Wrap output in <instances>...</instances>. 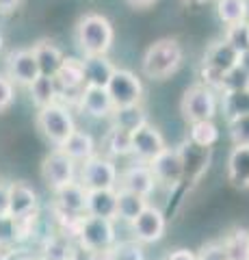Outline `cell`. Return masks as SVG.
Listing matches in <instances>:
<instances>
[{"instance_id":"6da1fadb","label":"cell","mask_w":249,"mask_h":260,"mask_svg":"<svg viewBox=\"0 0 249 260\" xmlns=\"http://www.w3.org/2000/svg\"><path fill=\"white\" fill-rule=\"evenodd\" d=\"M76 42L87 56H102L113 46V26L98 13H89L78 22Z\"/></svg>"},{"instance_id":"7a4b0ae2","label":"cell","mask_w":249,"mask_h":260,"mask_svg":"<svg viewBox=\"0 0 249 260\" xmlns=\"http://www.w3.org/2000/svg\"><path fill=\"white\" fill-rule=\"evenodd\" d=\"M182 63V48L175 39H160L148 48L143 56V74L152 80H163L175 74Z\"/></svg>"},{"instance_id":"3957f363","label":"cell","mask_w":249,"mask_h":260,"mask_svg":"<svg viewBox=\"0 0 249 260\" xmlns=\"http://www.w3.org/2000/svg\"><path fill=\"white\" fill-rule=\"evenodd\" d=\"M76 243L80 251H104L117 243L115 221L106 217L83 215L76 230Z\"/></svg>"},{"instance_id":"277c9868","label":"cell","mask_w":249,"mask_h":260,"mask_svg":"<svg viewBox=\"0 0 249 260\" xmlns=\"http://www.w3.org/2000/svg\"><path fill=\"white\" fill-rule=\"evenodd\" d=\"M119 172L115 160L106 154H93L87 160H83L78 174V182L87 191H100V189H117Z\"/></svg>"},{"instance_id":"5b68a950","label":"cell","mask_w":249,"mask_h":260,"mask_svg":"<svg viewBox=\"0 0 249 260\" xmlns=\"http://www.w3.org/2000/svg\"><path fill=\"white\" fill-rule=\"evenodd\" d=\"M37 128L42 130V135L50 143L59 148L63 141L76 130V121L72 117V113L59 102H52L48 107H42L37 113Z\"/></svg>"},{"instance_id":"8992f818","label":"cell","mask_w":249,"mask_h":260,"mask_svg":"<svg viewBox=\"0 0 249 260\" xmlns=\"http://www.w3.org/2000/svg\"><path fill=\"white\" fill-rule=\"evenodd\" d=\"M240 63V52L234 50L226 39L223 42H217L208 48V52L204 56V68H202V78L204 83L219 91L221 87V78L226 72H230L232 68H236Z\"/></svg>"},{"instance_id":"52a82bcc","label":"cell","mask_w":249,"mask_h":260,"mask_svg":"<svg viewBox=\"0 0 249 260\" xmlns=\"http://www.w3.org/2000/svg\"><path fill=\"white\" fill-rule=\"evenodd\" d=\"M217 93L215 89L208 85H193L184 91V98L180 102V111L182 117L193 124V121H204V119H212L217 115Z\"/></svg>"},{"instance_id":"ba28073f","label":"cell","mask_w":249,"mask_h":260,"mask_svg":"<svg viewBox=\"0 0 249 260\" xmlns=\"http://www.w3.org/2000/svg\"><path fill=\"white\" fill-rule=\"evenodd\" d=\"M128 225H130V230H132V239L143 243V245H148V243H156L165 237L167 219L158 206L148 204Z\"/></svg>"},{"instance_id":"9c48e42d","label":"cell","mask_w":249,"mask_h":260,"mask_svg":"<svg viewBox=\"0 0 249 260\" xmlns=\"http://www.w3.org/2000/svg\"><path fill=\"white\" fill-rule=\"evenodd\" d=\"M106 91L113 100V107H130V104H141L143 85L132 72L117 70L106 83Z\"/></svg>"},{"instance_id":"30bf717a","label":"cell","mask_w":249,"mask_h":260,"mask_svg":"<svg viewBox=\"0 0 249 260\" xmlns=\"http://www.w3.org/2000/svg\"><path fill=\"white\" fill-rule=\"evenodd\" d=\"M148 165L156 178V184H163L167 189H175L184 180V160H182L180 150L165 148Z\"/></svg>"},{"instance_id":"8fae6325","label":"cell","mask_w":249,"mask_h":260,"mask_svg":"<svg viewBox=\"0 0 249 260\" xmlns=\"http://www.w3.org/2000/svg\"><path fill=\"white\" fill-rule=\"evenodd\" d=\"M42 178L52 191H57L63 184L76 180V160H72L61 148L52 150L42 162Z\"/></svg>"},{"instance_id":"7c38bea8","label":"cell","mask_w":249,"mask_h":260,"mask_svg":"<svg viewBox=\"0 0 249 260\" xmlns=\"http://www.w3.org/2000/svg\"><path fill=\"white\" fill-rule=\"evenodd\" d=\"M165 148H167L165 137L150 124H143L130 133V154L141 162H150Z\"/></svg>"},{"instance_id":"4fadbf2b","label":"cell","mask_w":249,"mask_h":260,"mask_svg":"<svg viewBox=\"0 0 249 260\" xmlns=\"http://www.w3.org/2000/svg\"><path fill=\"white\" fill-rule=\"evenodd\" d=\"M117 189L130 191V193H136V195H141V198L150 200V195L154 193V189H156V178H154V174H152L148 162L136 160V162H132L130 167H126L124 172L119 174Z\"/></svg>"},{"instance_id":"5bb4252c","label":"cell","mask_w":249,"mask_h":260,"mask_svg":"<svg viewBox=\"0 0 249 260\" xmlns=\"http://www.w3.org/2000/svg\"><path fill=\"white\" fill-rule=\"evenodd\" d=\"M7 65H9V78L15 80V83H20V85L28 87L42 76V70H39V63H37L33 48H24V50L11 52Z\"/></svg>"},{"instance_id":"9a60e30c","label":"cell","mask_w":249,"mask_h":260,"mask_svg":"<svg viewBox=\"0 0 249 260\" xmlns=\"http://www.w3.org/2000/svg\"><path fill=\"white\" fill-rule=\"evenodd\" d=\"M87 195L89 191L85 189L78 180H72L63 184L61 189L54 191V208L67 215H85L87 213Z\"/></svg>"},{"instance_id":"2e32d148","label":"cell","mask_w":249,"mask_h":260,"mask_svg":"<svg viewBox=\"0 0 249 260\" xmlns=\"http://www.w3.org/2000/svg\"><path fill=\"white\" fill-rule=\"evenodd\" d=\"M78 102L80 109L91 117H111V113L115 109L106 87H98V85H85L78 93Z\"/></svg>"},{"instance_id":"e0dca14e","label":"cell","mask_w":249,"mask_h":260,"mask_svg":"<svg viewBox=\"0 0 249 260\" xmlns=\"http://www.w3.org/2000/svg\"><path fill=\"white\" fill-rule=\"evenodd\" d=\"M54 80H57L59 93L61 91H76L80 93L87 83H85V65L80 59H63V63L59 65L57 74H54Z\"/></svg>"},{"instance_id":"ac0fdd59","label":"cell","mask_w":249,"mask_h":260,"mask_svg":"<svg viewBox=\"0 0 249 260\" xmlns=\"http://www.w3.org/2000/svg\"><path fill=\"white\" fill-rule=\"evenodd\" d=\"M37 208V193L26 182H11L9 184V219L26 215Z\"/></svg>"},{"instance_id":"d6986e66","label":"cell","mask_w":249,"mask_h":260,"mask_svg":"<svg viewBox=\"0 0 249 260\" xmlns=\"http://www.w3.org/2000/svg\"><path fill=\"white\" fill-rule=\"evenodd\" d=\"M87 215L106 217L117 221V189L89 191V195H87Z\"/></svg>"},{"instance_id":"ffe728a7","label":"cell","mask_w":249,"mask_h":260,"mask_svg":"<svg viewBox=\"0 0 249 260\" xmlns=\"http://www.w3.org/2000/svg\"><path fill=\"white\" fill-rule=\"evenodd\" d=\"M78 254L80 251H76L74 239L63 232L50 234L42 243V258H48V260H76Z\"/></svg>"},{"instance_id":"44dd1931","label":"cell","mask_w":249,"mask_h":260,"mask_svg":"<svg viewBox=\"0 0 249 260\" xmlns=\"http://www.w3.org/2000/svg\"><path fill=\"white\" fill-rule=\"evenodd\" d=\"M228 178L238 189H249V145H234L228 158Z\"/></svg>"},{"instance_id":"7402d4cb","label":"cell","mask_w":249,"mask_h":260,"mask_svg":"<svg viewBox=\"0 0 249 260\" xmlns=\"http://www.w3.org/2000/svg\"><path fill=\"white\" fill-rule=\"evenodd\" d=\"M59 148L65 152L72 160L83 162V160H87L89 156L95 154V141H93V137L89 133H83V130L76 128L74 133L63 141V145H59Z\"/></svg>"},{"instance_id":"603a6c76","label":"cell","mask_w":249,"mask_h":260,"mask_svg":"<svg viewBox=\"0 0 249 260\" xmlns=\"http://www.w3.org/2000/svg\"><path fill=\"white\" fill-rule=\"evenodd\" d=\"M85 65V83L87 85H98V87H106L109 78L113 76L115 65L106 59V54L102 56H87L83 61Z\"/></svg>"},{"instance_id":"cb8c5ba5","label":"cell","mask_w":249,"mask_h":260,"mask_svg":"<svg viewBox=\"0 0 249 260\" xmlns=\"http://www.w3.org/2000/svg\"><path fill=\"white\" fill-rule=\"evenodd\" d=\"M111 121H113L115 128L132 133L139 126L148 124V117H146V109L141 104H130V107H115L113 113H111Z\"/></svg>"},{"instance_id":"d4e9b609","label":"cell","mask_w":249,"mask_h":260,"mask_svg":"<svg viewBox=\"0 0 249 260\" xmlns=\"http://www.w3.org/2000/svg\"><path fill=\"white\" fill-rule=\"evenodd\" d=\"M146 206H148V198H141V195H136V193L117 189V221L130 223Z\"/></svg>"},{"instance_id":"484cf974","label":"cell","mask_w":249,"mask_h":260,"mask_svg":"<svg viewBox=\"0 0 249 260\" xmlns=\"http://www.w3.org/2000/svg\"><path fill=\"white\" fill-rule=\"evenodd\" d=\"M223 249L228 260H249V230L247 228H234L230 234L223 237Z\"/></svg>"},{"instance_id":"4316f807","label":"cell","mask_w":249,"mask_h":260,"mask_svg":"<svg viewBox=\"0 0 249 260\" xmlns=\"http://www.w3.org/2000/svg\"><path fill=\"white\" fill-rule=\"evenodd\" d=\"M33 52L37 56V63H39V70H42L44 76H54L59 70V65L63 63L65 56L61 54V50L54 44L50 42H42L33 48Z\"/></svg>"},{"instance_id":"83f0119b","label":"cell","mask_w":249,"mask_h":260,"mask_svg":"<svg viewBox=\"0 0 249 260\" xmlns=\"http://www.w3.org/2000/svg\"><path fill=\"white\" fill-rule=\"evenodd\" d=\"M189 141L197 148L210 150L212 145L219 141V128L212 119H204V121H193L189 128Z\"/></svg>"},{"instance_id":"f1b7e54d","label":"cell","mask_w":249,"mask_h":260,"mask_svg":"<svg viewBox=\"0 0 249 260\" xmlns=\"http://www.w3.org/2000/svg\"><path fill=\"white\" fill-rule=\"evenodd\" d=\"M28 89H30V98H33V102L39 109L57 102V98H59V87H57L54 76H44L42 74L33 85H28Z\"/></svg>"},{"instance_id":"f546056e","label":"cell","mask_w":249,"mask_h":260,"mask_svg":"<svg viewBox=\"0 0 249 260\" xmlns=\"http://www.w3.org/2000/svg\"><path fill=\"white\" fill-rule=\"evenodd\" d=\"M11 241L15 243H22V241H28L37 234V223H39V210H30L26 215H20V217H11Z\"/></svg>"},{"instance_id":"4dcf8cb0","label":"cell","mask_w":249,"mask_h":260,"mask_svg":"<svg viewBox=\"0 0 249 260\" xmlns=\"http://www.w3.org/2000/svg\"><path fill=\"white\" fill-rule=\"evenodd\" d=\"M221 109L226 117H240L249 115V89H236V91H223Z\"/></svg>"},{"instance_id":"1f68e13d","label":"cell","mask_w":249,"mask_h":260,"mask_svg":"<svg viewBox=\"0 0 249 260\" xmlns=\"http://www.w3.org/2000/svg\"><path fill=\"white\" fill-rule=\"evenodd\" d=\"M247 13H249L247 0H217V15H219V20L223 24H228V26L245 22Z\"/></svg>"},{"instance_id":"d6a6232c","label":"cell","mask_w":249,"mask_h":260,"mask_svg":"<svg viewBox=\"0 0 249 260\" xmlns=\"http://www.w3.org/2000/svg\"><path fill=\"white\" fill-rule=\"evenodd\" d=\"M104 152L106 156H130V133L122 128H111L104 139Z\"/></svg>"},{"instance_id":"836d02e7","label":"cell","mask_w":249,"mask_h":260,"mask_svg":"<svg viewBox=\"0 0 249 260\" xmlns=\"http://www.w3.org/2000/svg\"><path fill=\"white\" fill-rule=\"evenodd\" d=\"M111 258L113 260H146V249H143V243H139L136 239L117 241L111 247Z\"/></svg>"},{"instance_id":"e575fe53","label":"cell","mask_w":249,"mask_h":260,"mask_svg":"<svg viewBox=\"0 0 249 260\" xmlns=\"http://www.w3.org/2000/svg\"><path fill=\"white\" fill-rule=\"evenodd\" d=\"M236 89H249V72L240 63L223 74L219 91H236Z\"/></svg>"},{"instance_id":"d590c367","label":"cell","mask_w":249,"mask_h":260,"mask_svg":"<svg viewBox=\"0 0 249 260\" xmlns=\"http://www.w3.org/2000/svg\"><path fill=\"white\" fill-rule=\"evenodd\" d=\"M226 42L234 48V50L243 52L249 48V22H238V24H232L228 26V32H226Z\"/></svg>"},{"instance_id":"8d00e7d4","label":"cell","mask_w":249,"mask_h":260,"mask_svg":"<svg viewBox=\"0 0 249 260\" xmlns=\"http://www.w3.org/2000/svg\"><path fill=\"white\" fill-rule=\"evenodd\" d=\"M230 126V139L234 145H249V115L232 117L228 119Z\"/></svg>"},{"instance_id":"74e56055","label":"cell","mask_w":249,"mask_h":260,"mask_svg":"<svg viewBox=\"0 0 249 260\" xmlns=\"http://www.w3.org/2000/svg\"><path fill=\"white\" fill-rule=\"evenodd\" d=\"M195 256H197V260H228L226 249H223V243L221 241L206 243V245L199 247V251H197Z\"/></svg>"},{"instance_id":"f35d334b","label":"cell","mask_w":249,"mask_h":260,"mask_svg":"<svg viewBox=\"0 0 249 260\" xmlns=\"http://www.w3.org/2000/svg\"><path fill=\"white\" fill-rule=\"evenodd\" d=\"M15 98V89H13V80L7 76H0V113L7 111L13 104Z\"/></svg>"},{"instance_id":"ab89813d","label":"cell","mask_w":249,"mask_h":260,"mask_svg":"<svg viewBox=\"0 0 249 260\" xmlns=\"http://www.w3.org/2000/svg\"><path fill=\"white\" fill-rule=\"evenodd\" d=\"M0 221H9V184L0 182Z\"/></svg>"},{"instance_id":"60d3db41","label":"cell","mask_w":249,"mask_h":260,"mask_svg":"<svg viewBox=\"0 0 249 260\" xmlns=\"http://www.w3.org/2000/svg\"><path fill=\"white\" fill-rule=\"evenodd\" d=\"M167 260H197V256H195V251H191V249H175L167 256Z\"/></svg>"},{"instance_id":"b9f144b4","label":"cell","mask_w":249,"mask_h":260,"mask_svg":"<svg viewBox=\"0 0 249 260\" xmlns=\"http://www.w3.org/2000/svg\"><path fill=\"white\" fill-rule=\"evenodd\" d=\"M85 260H113V258H111V249H104V251H85Z\"/></svg>"},{"instance_id":"7bdbcfd3","label":"cell","mask_w":249,"mask_h":260,"mask_svg":"<svg viewBox=\"0 0 249 260\" xmlns=\"http://www.w3.org/2000/svg\"><path fill=\"white\" fill-rule=\"evenodd\" d=\"M20 0H0V11H11Z\"/></svg>"},{"instance_id":"ee69618b","label":"cell","mask_w":249,"mask_h":260,"mask_svg":"<svg viewBox=\"0 0 249 260\" xmlns=\"http://www.w3.org/2000/svg\"><path fill=\"white\" fill-rule=\"evenodd\" d=\"M240 65H243V68L249 72V48H247V50L240 52Z\"/></svg>"},{"instance_id":"f6af8a7d","label":"cell","mask_w":249,"mask_h":260,"mask_svg":"<svg viewBox=\"0 0 249 260\" xmlns=\"http://www.w3.org/2000/svg\"><path fill=\"white\" fill-rule=\"evenodd\" d=\"M128 5H132V7H148V5H152L154 0H126Z\"/></svg>"},{"instance_id":"bcb514c9","label":"cell","mask_w":249,"mask_h":260,"mask_svg":"<svg viewBox=\"0 0 249 260\" xmlns=\"http://www.w3.org/2000/svg\"><path fill=\"white\" fill-rule=\"evenodd\" d=\"M187 5H202V3H206V0H184Z\"/></svg>"},{"instance_id":"7dc6e473","label":"cell","mask_w":249,"mask_h":260,"mask_svg":"<svg viewBox=\"0 0 249 260\" xmlns=\"http://www.w3.org/2000/svg\"><path fill=\"white\" fill-rule=\"evenodd\" d=\"M0 48H3V37H0Z\"/></svg>"},{"instance_id":"c3c4849f","label":"cell","mask_w":249,"mask_h":260,"mask_svg":"<svg viewBox=\"0 0 249 260\" xmlns=\"http://www.w3.org/2000/svg\"><path fill=\"white\" fill-rule=\"evenodd\" d=\"M39 260H48V258H39Z\"/></svg>"},{"instance_id":"681fc988","label":"cell","mask_w":249,"mask_h":260,"mask_svg":"<svg viewBox=\"0 0 249 260\" xmlns=\"http://www.w3.org/2000/svg\"><path fill=\"white\" fill-rule=\"evenodd\" d=\"M0 239H3V237H0Z\"/></svg>"}]
</instances>
